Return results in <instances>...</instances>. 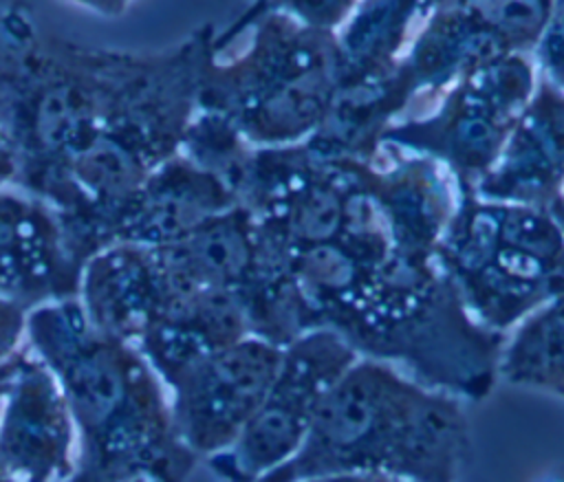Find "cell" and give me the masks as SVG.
Masks as SVG:
<instances>
[{"label": "cell", "instance_id": "20", "mask_svg": "<svg viewBox=\"0 0 564 482\" xmlns=\"http://www.w3.org/2000/svg\"><path fill=\"white\" fill-rule=\"evenodd\" d=\"M533 57L540 73L564 88V0L553 2L551 20Z\"/></svg>", "mask_w": 564, "mask_h": 482}, {"label": "cell", "instance_id": "3", "mask_svg": "<svg viewBox=\"0 0 564 482\" xmlns=\"http://www.w3.org/2000/svg\"><path fill=\"white\" fill-rule=\"evenodd\" d=\"M469 453L463 401L392 363L359 357L330 387L293 458L260 482L388 473L458 482Z\"/></svg>", "mask_w": 564, "mask_h": 482}, {"label": "cell", "instance_id": "18", "mask_svg": "<svg viewBox=\"0 0 564 482\" xmlns=\"http://www.w3.org/2000/svg\"><path fill=\"white\" fill-rule=\"evenodd\" d=\"M555 0H430V7L449 11L476 31L491 37L505 53L533 55Z\"/></svg>", "mask_w": 564, "mask_h": 482}, {"label": "cell", "instance_id": "8", "mask_svg": "<svg viewBox=\"0 0 564 482\" xmlns=\"http://www.w3.org/2000/svg\"><path fill=\"white\" fill-rule=\"evenodd\" d=\"M359 354L333 330L315 328L282 348L273 383L240 434L209 464L229 482H260L302 447L315 414Z\"/></svg>", "mask_w": 564, "mask_h": 482}, {"label": "cell", "instance_id": "16", "mask_svg": "<svg viewBox=\"0 0 564 482\" xmlns=\"http://www.w3.org/2000/svg\"><path fill=\"white\" fill-rule=\"evenodd\" d=\"M427 9L430 0H361L335 29L339 90L394 73Z\"/></svg>", "mask_w": 564, "mask_h": 482}, {"label": "cell", "instance_id": "23", "mask_svg": "<svg viewBox=\"0 0 564 482\" xmlns=\"http://www.w3.org/2000/svg\"><path fill=\"white\" fill-rule=\"evenodd\" d=\"M18 176V152L9 136V130L0 114V187L4 183H15Z\"/></svg>", "mask_w": 564, "mask_h": 482}, {"label": "cell", "instance_id": "21", "mask_svg": "<svg viewBox=\"0 0 564 482\" xmlns=\"http://www.w3.org/2000/svg\"><path fill=\"white\" fill-rule=\"evenodd\" d=\"M29 310L13 299L0 297V372L9 368L20 352V343L26 337Z\"/></svg>", "mask_w": 564, "mask_h": 482}, {"label": "cell", "instance_id": "10", "mask_svg": "<svg viewBox=\"0 0 564 482\" xmlns=\"http://www.w3.org/2000/svg\"><path fill=\"white\" fill-rule=\"evenodd\" d=\"M0 460L15 482H66L79 469V431L53 370L20 350L0 392Z\"/></svg>", "mask_w": 564, "mask_h": 482}, {"label": "cell", "instance_id": "11", "mask_svg": "<svg viewBox=\"0 0 564 482\" xmlns=\"http://www.w3.org/2000/svg\"><path fill=\"white\" fill-rule=\"evenodd\" d=\"M82 273L57 211L29 191L0 187V297L26 310L79 297Z\"/></svg>", "mask_w": 564, "mask_h": 482}, {"label": "cell", "instance_id": "2", "mask_svg": "<svg viewBox=\"0 0 564 482\" xmlns=\"http://www.w3.org/2000/svg\"><path fill=\"white\" fill-rule=\"evenodd\" d=\"M214 40V24H203L172 51L143 55L99 134L37 196L57 211L82 266L112 244L119 216L148 176L183 152Z\"/></svg>", "mask_w": 564, "mask_h": 482}, {"label": "cell", "instance_id": "12", "mask_svg": "<svg viewBox=\"0 0 564 482\" xmlns=\"http://www.w3.org/2000/svg\"><path fill=\"white\" fill-rule=\"evenodd\" d=\"M564 191V88L540 73L494 165L476 183L485 200L551 209Z\"/></svg>", "mask_w": 564, "mask_h": 482}, {"label": "cell", "instance_id": "29", "mask_svg": "<svg viewBox=\"0 0 564 482\" xmlns=\"http://www.w3.org/2000/svg\"><path fill=\"white\" fill-rule=\"evenodd\" d=\"M15 359V357H13ZM13 363V361H11ZM11 363H9V368L4 370V372H0V392H2V385H4V379H7V374H9V370H11Z\"/></svg>", "mask_w": 564, "mask_h": 482}, {"label": "cell", "instance_id": "17", "mask_svg": "<svg viewBox=\"0 0 564 482\" xmlns=\"http://www.w3.org/2000/svg\"><path fill=\"white\" fill-rule=\"evenodd\" d=\"M498 379L564 401V295L505 335Z\"/></svg>", "mask_w": 564, "mask_h": 482}, {"label": "cell", "instance_id": "22", "mask_svg": "<svg viewBox=\"0 0 564 482\" xmlns=\"http://www.w3.org/2000/svg\"><path fill=\"white\" fill-rule=\"evenodd\" d=\"M267 4H269V0H253L242 13H238V18H236L225 31L216 33V40H214L216 53H218L220 48H225L229 42H234L242 31H247L249 26H253V24L262 18Z\"/></svg>", "mask_w": 564, "mask_h": 482}, {"label": "cell", "instance_id": "13", "mask_svg": "<svg viewBox=\"0 0 564 482\" xmlns=\"http://www.w3.org/2000/svg\"><path fill=\"white\" fill-rule=\"evenodd\" d=\"M234 205L238 198L227 180L181 152L156 167L126 205L112 244L163 247Z\"/></svg>", "mask_w": 564, "mask_h": 482}, {"label": "cell", "instance_id": "7", "mask_svg": "<svg viewBox=\"0 0 564 482\" xmlns=\"http://www.w3.org/2000/svg\"><path fill=\"white\" fill-rule=\"evenodd\" d=\"M538 77L533 55L491 59L445 88L425 110L397 121L383 145L434 158L463 191H474L533 95Z\"/></svg>", "mask_w": 564, "mask_h": 482}, {"label": "cell", "instance_id": "6", "mask_svg": "<svg viewBox=\"0 0 564 482\" xmlns=\"http://www.w3.org/2000/svg\"><path fill=\"white\" fill-rule=\"evenodd\" d=\"M434 260L471 319L498 335L564 295V231L551 209L463 191Z\"/></svg>", "mask_w": 564, "mask_h": 482}, {"label": "cell", "instance_id": "28", "mask_svg": "<svg viewBox=\"0 0 564 482\" xmlns=\"http://www.w3.org/2000/svg\"><path fill=\"white\" fill-rule=\"evenodd\" d=\"M0 482H15V480L7 473V469H4V464H2V460H0Z\"/></svg>", "mask_w": 564, "mask_h": 482}, {"label": "cell", "instance_id": "19", "mask_svg": "<svg viewBox=\"0 0 564 482\" xmlns=\"http://www.w3.org/2000/svg\"><path fill=\"white\" fill-rule=\"evenodd\" d=\"M359 2L361 0H269L264 13L284 11L306 24L337 29Z\"/></svg>", "mask_w": 564, "mask_h": 482}, {"label": "cell", "instance_id": "26", "mask_svg": "<svg viewBox=\"0 0 564 482\" xmlns=\"http://www.w3.org/2000/svg\"><path fill=\"white\" fill-rule=\"evenodd\" d=\"M66 482H150V480H121V478H110V475H104L99 471H93V469H86V467H79L77 473L73 478H68Z\"/></svg>", "mask_w": 564, "mask_h": 482}, {"label": "cell", "instance_id": "9", "mask_svg": "<svg viewBox=\"0 0 564 482\" xmlns=\"http://www.w3.org/2000/svg\"><path fill=\"white\" fill-rule=\"evenodd\" d=\"M282 348L247 335L165 381L176 431L196 458L218 456L240 438L273 383Z\"/></svg>", "mask_w": 564, "mask_h": 482}, {"label": "cell", "instance_id": "15", "mask_svg": "<svg viewBox=\"0 0 564 482\" xmlns=\"http://www.w3.org/2000/svg\"><path fill=\"white\" fill-rule=\"evenodd\" d=\"M247 335H251V328L234 295L170 288L159 317L137 348L165 383L185 365Z\"/></svg>", "mask_w": 564, "mask_h": 482}, {"label": "cell", "instance_id": "14", "mask_svg": "<svg viewBox=\"0 0 564 482\" xmlns=\"http://www.w3.org/2000/svg\"><path fill=\"white\" fill-rule=\"evenodd\" d=\"M167 293L154 249L117 242L86 262L79 302L95 328L139 346Z\"/></svg>", "mask_w": 564, "mask_h": 482}, {"label": "cell", "instance_id": "1", "mask_svg": "<svg viewBox=\"0 0 564 482\" xmlns=\"http://www.w3.org/2000/svg\"><path fill=\"white\" fill-rule=\"evenodd\" d=\"M26 341L70 405L79 467L121 480H187L196 453L176 431L163 379L137 346L95 328L79 297L31 308Z\"/></svg>", "mask_w": 564, "mask_h": 482}, {"label": "cell", "instance_id": "4", "mask_svg": "<svg viewBox=\"0 0 564 482\" xmlns=\"http://www.w3.org/2000/svg\"><path fill=\"white\" fill-rule=\"evenodd\" d=\"M141 62L42 31L22 2L0 7V114L15 185L40 196L93 143Z\"/></svg>", "mask_w": 564, "mask_h": 482}, {"label": "cell", "instance_id": "5", "mask_svg": "<svg viewBox=\"0 0 564 482\" xmlns=\"http://www.w3.org/2000/svg\"><path fill=\"white\" fill-rule=\"evenodd\" d=\"M253 42L231 62L212 53L200 73L198 110L229 121L256 147L304 143L339 90L335 29L269 11Z\"/></svg>", "mask_w": 564, "mask_h": 482}, {"label": "cell", "instance_id": "24", "mask_svg": "<svg viewBox=\"0 0 564 482\" xmlns=\"http://www.w3.org/2000/svg\"><path fill=\"white\" fill-rule=\"evenodd\" d=\"M304 482H412L408 478H399V475H388V473H337V475H324V478H313V480H304Z\"/></svg>", "mask_w": 564, "mask_h": 482}, {"label": "cell", "instance_id": "27", "mask_svg": "<svg viewBox=\"0 0 564 482\" xmlns=\"http://www.w3.org/2000/svg\"><path fill=\"white\" fill-rule=\"evenodd\" d=\"M551 211H553L555 220L560 222V227H562V231H564V191L560 194V198L555 200V205L551 207Z\"/></svg>", "mask_w": 564, "mask_h": 482}, {"label": "cell", "instance_id": "25", "mask_svg": "<svg viewBox=\"0 0 564 482\" xmlns=\"http://www.w3.org/2000/svg\"><path fill=\"white\" fill-rule=\"evenodd\" d=\"M95 13H101L106 18H117V15H123L126 9L130 7L132 0H73Z\"/></svg>", "mask_w": 564, "mask_h": 482}]
</instances>
